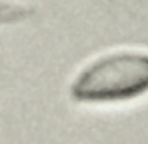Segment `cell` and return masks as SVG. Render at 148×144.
<instances>
[{
  "label": "cell",
  "instance_id": "obj_1",
  "mask_svg": "<svg viewBox=\"0 0 148 144\" xmlns=\"http://www.w3.org/2000/svg\"><path fill=\"white\" fill-rule=\"evenodd\" d=\"M83 101L131 99L148 92V53L120 49L84 66L71 88Z\"/></svg>",
  "mask_w": 148,
  "mask_h": 144
}]
</instances>
